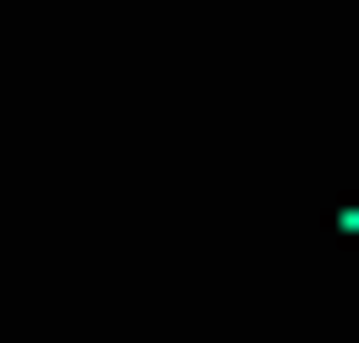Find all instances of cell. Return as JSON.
Instances as JSON below:
<instances>
[{
  "label": "cell",
  "instance_id": "1",
  "mask_svg": "<svg viewBox=\"0 0 359 343\" xmlns=\"http://www.w3.org/2000/svg\"><path fill=\"white\" fill-rule=\"evenodd\" d=\"M343 229H359V196H343Z\"/></svg>",
  "mask_w": 359,
  "mask_h": 343
}]
</instances>
